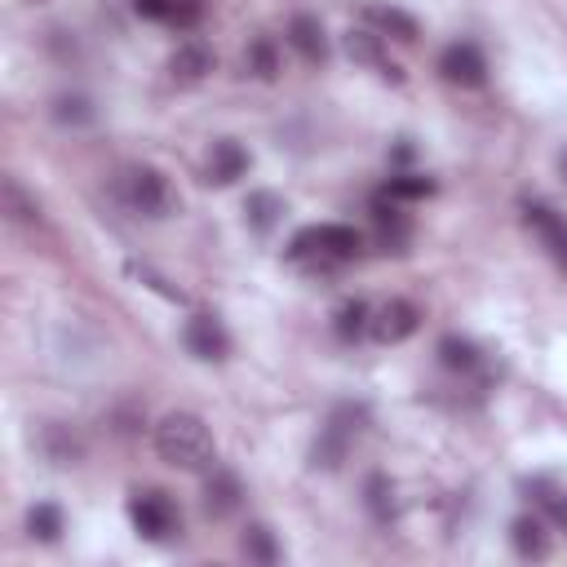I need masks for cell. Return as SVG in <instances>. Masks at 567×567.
I'll return each instance as SVG.
<instances>
[{"instance_id":"obj_14","label":"cell","mask_w":567,"mask_h":567,"mask_svg":"<svg viewBox=\"0 0 567 567\" xmlns=\"http://www.w3.org/2000/svg\"><path fill=\"white\" fill-rule=\"evenodd\" d=\"M168 71H173L177 84H199V80L213 71V49L199 44V40H186V44H177V53L168 58Z\"/></svg>"},{"instance_id":"obj_6","label":"cell","mask_w":567,"mask_h":567,"mask_svg":"<svg viewBox=\"0 0 567 567\" xmlns=\"http://www.w3.org/2000/svg\"><path fill=\"white\" fill-rule=\"evenodd\" d=\"M372 226H377V244L385 248V252H408V244H412V221H408V213H403V204L394 199V195H377L372 199Z\"/></svg>"},{"instance_id":"obj_7","label":"cell","mask_w":567,"mask_h":567,"mask_svg":"<svg viewBox=\"0 0 567 567\" xmlns=\"http://www.w3.org/2000/svg\"><path fill=\"white\" fill-rule=\"evenodd\" d=\"M182 341L204 363H221L230 354V337H226V328H221L217 315H190L186 328H182Z\"/></svg>"},{"instance_id":"obj_13","label":"cell","mask_w":567,"mask_h":567,"mask_svg":"<svg viewBox=\"0 0 567 567\" xmlns=\"http://www.w3.org/2000/svg\"><path fill=\"white\" fill-rule=\"evenodd\" d=\"M248 173V151L235 142V137H217L213 151H208V182L217 186H230Z\"/></svg>"},{"instance_id":"obj_4","label":"cell","mask_w":567,"mask_h":567,"mask_svg":"<svg viewBox=\"0 0 567 567\" xmlns=\"http://www.w3.org/2000/svg\"><path fill=\"white\" fill-rule=\"evenodd\" d=\"M439 71H443V80H447V84L478 89V84L487 80V58H483V49H478V44L456 40V44H447V49L439 53Z\"/></svg>"},{"instance_id":"obj_3","label":"cell","mask_w":567,"mask_h":567,"mask_svg":"<svg viewBox=\"0 0 567 567\" xmlns=\"http://www.w3.org/2000/svg\"><path fill=\"white\" fill-rule=\"evenodd\" d=\"M128 518H133L137 536H146V540H173L182 532V514L164 492H137L128 501Z\"/></svg>"},{"instance_id":"obj_27","label":"cell","mask_w":567,"mask_h":567,"mask_svg":"<svg viewBox=\"0 0 567 567\" xmlns=\"http://www.w3.org/2000/svg\"><path fill=\"white\" fill-rule=\"evenodd\" d=\"M133 9H137L142 18H151V22H168L173 0H133Z\"/></svg>"},{"instance_id":"obj_21","label":"cell","mask_w":567,"mask_h":567,"mask_svg":"<svg viewBox=\"0 0 567 567\" xmlns=\"http://www.w3.org/2000/svg\"><path fill=\"white\" fill-rule=\"evenodd\" d=\"M62 527H66V518H62V509H58V505L40 501V505H31V509H27V532H31L35 540L53 545V540L62 536Z\"/></svg>"},{"instance_id":"obj_12","label":"cell","mask_w":567,"mask_h":567,"mask_svg":"<svg viewBox=\"0 0 567 567\" xmlns=\"http://www.w3.org/2000/svg\"><path fill=\"white\" fill-rule=\"evenodd\" d=\"M288 44H292L310 66H323V62H328V31H323V22L310 18V13H297V18L288 22Z\"/></svg>"},{"instance_id":"obj_18","label":"cell","mask_w":567,"mask_h":567,"mask_svg":"<svg viewBox=\"0 0 567 567\" xmlns=\"http://www.w3.org/2000/svg\"><path fill=\"white\" fill-rule=\"evenodd\" d=\"M509 540H514L518 558H545V554H549V536H545V527H540L536 518H527V514L509 523Z\"/></svg>"},{"instance_id":"obj_20","label":"cell","mask_w":567,"mask_h":567,"mask_svg":"<svg viewBox=\"0 0 567 567\" xmlns=\"http://www.w3.org/2000/svg\"><path fill=\"white\" fill-rule=\"evenodd\" d=\"M439 363H443L447 372H474V368H478V346L452 332V337L439 341Z\"/></svg>"},{"instance_id":"obj_29","label":"cell","mask_w":567,"mask_h":567,"mask_svg":"<svg viewBox=\"0 0 567 567\" xmlns=\"http://www.w3.org/2000/svg\"><path fill=\"white\" fill-rule=\"evenodd\" d=\"M554 518H558V523H563V527H567V496H563V501H558V505H554Z\"/></svg>"},{"instance_id":"obj_30","label":"cell","mask_w":567,"mask_h":567,"mask_svg":"<svg viewBox=\"0 0 567 567\" xmlns=\"http://www.w3.org/2000/svg\"><path fill=\"white\" fill-rule=\"evenodd\" d=\"M558 168H563V177H567V151H563V155H558Z\"/></svg>"},{"instance_id":"obj_19","label":"cell","mask_w":567,"mask_h":567,"mask_svg":"<svg viewBox=\"0 0 567 567\" xmlns=\"http://www.w3.org/2000/svg\"><path fill=\"white\" fill-rule=\"evenodd\" d=\"M239 549H244L252 563H261V567L279 563V540H275V532H270L266 523H248L244 536H239Z\"/></svg>"},{"instance_id":"obj_24","label":"cell","mask_w":567,"mask_h":567,"mask_svg":"<svg viewBox=\"0 0 567 567\" xmlns=\"http://www.w3.org/2000/svg\"><path fill=\"white\" fill-rule=\"evenodd\" d=\"M244 62H248V71H252L257 80H275V75H279V49H275V40H266V35L252 40Z\"/></svg>"},{"instance_id":"obj_2","label":"cell","mask_w":567,"mask_h":567,"mask_svg":"<svg viewBox=\"0 0 567 567\" xmlns=\"http://www.w3.org/2000/svg\"><path fill=\"white\" fill-rule=\"evenodd\" d=\"M124 195H128L133 213H142V217H168V213H177V190H173V182H168L159 168H151V164H137V168L128 173Z\"/></svg>"},{"instance_id":"obj_11","label":"cell","mask_w":567,"mask_h":567,"mask_svg":"<svg viewBox=\"0 0 567 567\" xmlns=\"http://www.w3.org/2000/svg\"><path fill=\"white\" fill-rule=\"evenodd\" d=\"M239 505H244V483L230 470H217L213 465V474L204 483V509H208V518H230Z\"/></svg>"},{"instance_id":"obj_9","label":"cell","mask_w":567,"mask_h":567,"mask_svg":"<svg viewBox=\"0 0 567 567\" xmlns=\"http://www.w3.org/2000/svg\"><path fill=\"white\" fill-rule=\"evenodd\" d=\"M523 221L540 235V244L549 248V257L567 270V213H554L549 204L532 199V204H523Z\"/></svg>"},{"instance_id":"obj_17","label":"cell","mask_w":567,"mask_h":567,"mask_svg":"<svg viewBox=\"0 0 567 567\" xmlns=\"http://www.w3.org/2000/svg\"><path fill=\"white\" fill-rule=\"evenodd\" d=\"M332 332L341 337V341H359L363 332H372V310H368V301H341L337 306V315H332Z\"/></svg>"},{"instance_id":"obj_10","label":"cell","mask_w":567,"mask_h":567,"mask_svg":"<svg viewBox=\"0 0 567 567\" xmlns=\"http://www.w3.org/2000/svg\"><path fill=\"white\" fill-rule=\"evenodd\" d=\"M416 328H421V310H416L412 301H403V297L385 301V306L372 315V337H377V341H385V346L408 341Z\"/></svg>"},{"instance_id":"obj_22","label":"cell","mask_w":567,"mask_h":567,"mask_svg":"<svg viewBox=\"0 0 567 567\" xmlns=\"http://www.w3.org/2000/svg\"><path fill=\"white\" fill-rule=\"evenodd\" d=\"M363 492H368L363 501H368V509H372V518H377V523H390V518L399 514V501H394V487H390V478H385V474H372Z\"/></svg>"},{"instance_id":"obj_25","label":"cell","mask_w":567,"mask_h":567,"mask_svg":"<svg viewBox=\"0 0 567 567\" xmlns=\"http://www.w3.org/2000/svg\"><path fill=\"white\" fill-rule=\"evenodd\" d=\"M53 120H58V124H89V120H93V106H89V97H80V93H75V97L62 93V97L53 102Z\"/></svg>"},{"instance_id":"obj_5","label":"cell","mask_w":567,"mask_h":567,"mask_svg":"<svg viewBox=\"0 0 567 567\" xmlns=\"http://www.w3.org/2000/svg\"><path fill=\"white\" fill-rule=\"evenodd\" d=\"M346 53H350L359 66L377 71L381 80L403 84V66H399V62H390V53H385V44H381V35H377L372 27H354V31H346Z\"/></svg>"},{"instance_id":"obj_23","label":"cell","mask_w":567,"mask_h":567,"mask_svg":"<svg viewBox=\"0 0 567 567\" xmlns=\"http://www.w3.org/2000/svg\"><path fill=\"white\" fill-rule=\"evenodd\" d=\"M385 195H394L399 204H408V199H425V195H434V177H425V173H390Z\"/></svg>"},{"instance_id":"obj_16","label":"cell","mask_w":567,"mask_h":567,"mask_svg":"<svg viewBox=\"0 0 567 567\" xmlns=\"http://www.w3.org/2000/svg\"><path fill=\"white\" fill-rule=\"evenodd\" d=\"M279 217H284V199H279L275 190H252V195L244 199V221H248L257 235H270V230L279 226Z\"/></svg>"},{"instance_id":"obj_1","label":"cell","mask_w":567,"mask_h":567,"mask_svg":"<svg viewBox=\"0 0 567 567\" xmlns=\"http://www.w3.org/2000/svg\"><path fill=\"white\" fill-rule=\"evenodd\" d=\"M155 452H159V461H168L177 470H208L217 456L213 434L195 412H168L155 425Z\"/></svg>"},{"instance_id":"obj_26","label":"cell","mask_w":567,"mask_h":567,"mask_svg":"<svg viewBox=\"0 0 567 567\" xmlns=\"http://www.w3.org/2000/svg\"><path fill=\"white\" fill-rule=\"evenodd\" d=\"M199 18H204V0H173V13H168V22H173L177 31H190Z\"/></svg>"},{"instance_id":"obj_8","label":"cell","mask_w":567,"mask_h":567,"mask_svg":"<svg viewBox=\"0 0 567 567\" xmlns=\"http://www.w3.org/2000/svg\"><path fill=\"white\" fill-rule=\"evenodd\" d=\"M315 244H319V252L310 257L315 266H341V261H354L363 252V235L354 226H341V221L315 226Z\"/></svg>"},{"instance_id":"obj_15","label":"cell","mask_w":567,"mask_h":567,"mask_svg":"<svg viewBox=\"0 0 567 567\" xmlns=\"http://www.w3.org/2000/svg\"><path fill=\"white\" fill-rule=\"evenodd\" d=\"M363 18H368V27H377V35H394V40H403V44H412V40L421 35L416 18L403 13V9H394V4H368Z\"/></svg>"},{"instance_id":"obj_28","label":"cell","mask_w":567,"mask_h":567,"mask_svg":"<svg viewBox=\"0 0 567 567\" xmlns=\"http://www.w3.org/2000/svg\"><path fill=\"white\" fill-rule=\"evenodd\" d=\"M4 195H9V208H13V217H18V221H31V217H35V204H22L18 182H9V186H4Z\"/></svg>"}]
</instances>
